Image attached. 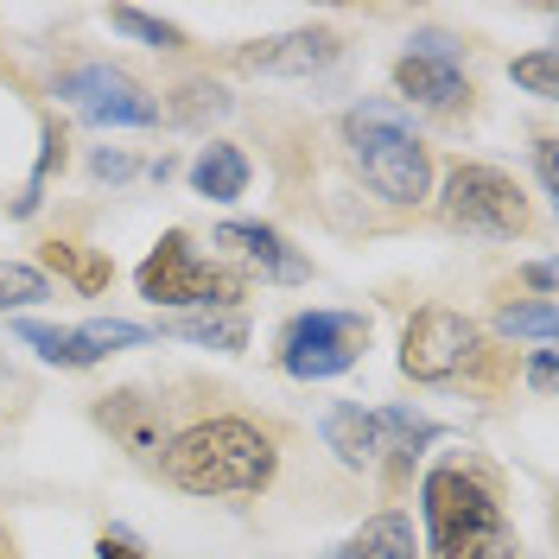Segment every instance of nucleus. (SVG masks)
Returning <instances> with one entry per match:
<instances>
[{
  "label": "nucleus",
  "instance_id": "f257e3e1",
  "mask_svg": "<svg viewBox=\"0 0 559 559\" xmlns=\"http://www.w3.org/2000/svg\"><path fill=\"white\" fill-rule=\"evenodd\" d=\"M166 484L185 496H254L274 484V439L254 419H198L166 445Z\"/></svg>",
  "mask_w": 559,
  "mask_h": 559
},
{
  "label": "nucleus",
  "instance_id": "f03ea898",
  "mask_svg": "<svg viewBox=\"0 0 559 559\" xmlns=\"http://www.w3.org/2000/svg\"><path fill=\"white\" fill-rule=\"evenodd\" d=\"M419 515H426V554L432 559H515V527L502 522V502L464 464L426 471Z\"/></svg>",
  "mask_w": 559,
  "mask_h": 559
},
{
  "label": "nucleus",
  "instance_id": "7ed1b4c3",
  "mask_svg": "<svg viewBox=\"0 0 559 559\" xmlns=\"http://www.w3.org/2000/svg\"><path fill=\"white\" fill-rule=\"evenodd\" d=\"M344 140L356 153V173L369 178V191L388 204H419L432 166H426V146L407 134V121L394 108H349L344 115Z\"/></svg>",
  "mask_w": 559,
  "mask_h": 559
},
{
  "label": "nucleus",
  "instance_id": "20e7f679",
  "mask_svg": "<svg viewBox=\"0 0 559 559\" xmlns=\"http://www.w3.org/2000/svg\"><path fill=\"white\" fill-rule=\"evenodd\" d=\"M134 280H140V299H153V306H204V312L242 306V274L198 261V248H191L185 229H166L159 248L140 261Z\"/></svg>",
  "mask_w": 559,
  "mask_h": 559
},
{
  "label": "nucleus",
  "instance_id": "39448f33",
  "mask_svg": "<svg viewBox=\"0 0 559 559\" xmlns=\"http://www.w3.org/2000/svg\"><path fill=\"white\" fill-rule=\"evenodd\" d=\"M362 344H369L362 312H299L280 337V369L293 382H331V376L356 369Z\"/></svg>",
  "mask_w": 559,
  "mask_h": 559
},
{
  "label": "nucleus",
  "instance_id": "423d86ee",
  "mask_svg": "<svg viewBox=\"0 0 559 559\" xmlns=\"http://www.w3.org/2000/svg\"><path fill=\"white\" fill-rule=\"evenodd\" d=\"M445 216L471 236H522L527 229V198L522 185L496 166H452L445 173Z\"/></svg>",
  "mask_w": 559,
  "mask_h": 559
},
{
  "label": "nucleus",
  "instance_id": "0eeeda50",
  "mask_svg": "<svg viewBox=\"0 0 559 559\" xmlns=\"http://www.w3.org/2000/svg\"><path fill=\"white\" fill-rule=\"evenodd\" d=\"M471 356H477V324L464 312L426 306V312H414L407 331H401V369H407L414 382H452Z\"/></svg>",
  "mask_w": 559,
  "mask_h": 559
},
{
  "label": "nucleus",
  "instance_id": "6e6552de",
  "mask_svg": "<svg viewBox=\"0 0 559 559\" xmlns=\"http://www.w3.org/2000/svg\"><path fill=\"white\" fill-rule=\"evenodd\" d=\"M58 96H70L76 115L96 121V128H153L159 121V103L140 90L134 76H121V70H108V64L64 70L58 76Z\"/></svg>",
  "mask_w": 559,
  "mask_h": 559
},
{
  "label": "nucleus",
  "instance_id": "1a4fd4ad",
  "mask_svg": "<svg viewBox=\"0 0 559 559\" xmlns=\"http://www.w3.org/2000/svg\"><path fill=\"white\" fill-rule=\"evenodd\" d=\"M337 51H344L337 33L306 26V33H280V38H261V45H242V64L261 70V76H312V70H324Z\"/></svg>",
  "mask_w": 559,
  "mask_h": 559
},
{
  "label": "nucleus",
  "instance_id": "9d476101",
  "mask_svg": "<svg viewBox=\"0 0 559 559\" xmlns=\"http://www.w3.org/2000/svg\"><path fill=\"white\" fill-rule=\"evenodd\" d=\"M394 90L419 108H457L471 103V76L457 70L452 51H407L401 64H394Z\"/></svg>",
  "mask_w": 559,
  "mask_h": 559
},
{
  "label": "nucleus",
  "instance_id": "9b49d317",
  "mask_svg": "<svg viewBox=\"0 0 559 559\" xmlns=\"http://www.w3.org/2000/svg\"><path fill=\"white\" fill-rule=\"evenodd\" d=\"M216 242L236 248L242 261H254L267 280H306V261L280 242L274 229H261V223H223V229H216Z\"/></svg>",
  "mask_w": 559,
  "mask_h": 559
},
{
  "label": "nucleus",
  "instance_id": "f8f14e48",
  "mask_svg": "<svg viewBox=\"0 0 559 559\" xmlns=\"http://www.w3.org/2000/svg\"><path fill=\"white\" fill-rule=\"evenodd\" d=\"M324 439H331V452L344 457L349 471H362V464L382 457V419L369 407H356V401H344V407L324 414Z\"/></svg>",
  "mask_w": 559,
  "mask_h": 559
},
{
  "label": "nucleus",
  "instance_id": "ddd939ff",
  "mask_svg": "<svg viewBox=\"0 0 559 559\" xmlns=\"http://www.w3.org/2000/svg\"><path fill=\"white\" fill-rule=\"evenodd\" d=\"M191 191L210 198V204H236V198L248 191V153L242 146H229V140L204 146V153L191 159Z\"/></svg>",
  "mask_w": 559,
  "mask_h": 559
},
{
  "label": "nucleus",
  "instance_id": "4468645a",
  "mask_svg": "<svg viewBox=\"0 0 559 559\" xmlns=\"http://www.w3.org/2000/svg\"><path fill=\"white\" fill-rule=\"evenodd\" d=\"M331 559H419L414 522L407 515H376V522H362V534L349 540L344 554H331Z\"/></svg>",
  "mask_w": 559,
  "mask_h": 559
},
{
  "label": "nucleus",
  "instance_id": "2eb2a0df",
  "mask_svg": "<svg viewBox=\"0 0 559 559\" xmlns=\"http://www.w3.org/2000/svg\"><path fill=\"white\" fill-rule=\"evenodd\" d=\"M20 344H33L45 362H58V369H90V362H103V349L90 344L83 331H58V324H33V318H20Z\"/></svg>",
  "mask_w": 559,
  "mask_h": 559
},
{
  "label": "nucleus",
  "instance_id": "dca6fc26",
  "mask_svg": "<svg viewBox=\"0 0 559 559\" xmlns=\"http://www.w3.org/2000/svg\"><path fill=\"white\" fill-rule=\"evenodd\" d=\"M38 299H51V280L45 267H26V261H0V312H26Z\"/></svg>",
  "mask_w": 559,
  "mask_h": 559
},
{
  "label": "nucleus",
  "instance_id": "f3484780",
  "mask_svg": "<svg viewBox=\"0 0 559 559\" xmlns=\"http://www.w3.org/2000/svg\"><path fill=\"white\" fill-rule=\"evenodd\" d=\"M166 115L185 121V128H204L216 115H229V90L223 83H185V90H173V108Z\"/></svg>",
  "mask_w": 559,
  "mask_h": 559
},
{
  "label": "nucleus",
  "instance_id": "a211bd4d",
  "mask_svg": "<svg viewBox=\"0 0 559 559\" xmlns=\"http://www.w3.org/2000/svg\"><path fill=\"white\" fill-rule=\"evenodd\" d=\"M496 331L502 337H534V344H554V331H559V318L547 299H534V306H502L496 312Z\"/></svg>",
  "mask_w": 559,
  "mask_h": 559
},
{
  "label": "nucleus",
  "instance_id": "6ab92c4d",
  "mask_svg": "<svg viewBox=\"0 0 559 559\" xmlns=\"http://www.w3.org/2000/svg\"><path fill=\"white\" fill-rule=\"evenodd\" d=\"M173 337L204 344V349H242L248 344V324H242V318H178Z\"/></svg>",
  "mask_w": 559,
  "mask_h": 559
},
{
  "label": "nucleus",
  "instance_id": "aec40b11",
  "mask_svg": "<svg viewBox=\"0 0 559 559\" xmlns=\"http://www.w3.org/2000/svg\"><path fill=\"white\" fill-rule=\"evenodd\" d=\"M108 26H115V33L146 38V45H159V51H178V45H185V33H178V26L153 20V13H140V7H115V13H108Z\"/></svg>",
  "mask_w": 559,
  "mask_h": 559
},
{
  "label": "nucleus",
  "instance_id": "412c9836",
  "mask_svg": "<svg viewBox=\"0 0 559 559\" xmlns=\"http://www.w3.org/2000/svg\"><path fill=\"white\" fill-rule=\"evenodd\" d=\"M509 76L522 83L527 96H547V103H554V96H559V58H554V45H540V51L515 58V70H509Z\"/></svg>",
  "mask_w": 559,
  "mask_h": 559
},
{
  "label": "nucleus",
  "instance_id": "4be33fe9",
  "mask_svg": "<svg viewBox=\"0 0 559 559\" xmlns=\"http://www.w3.org/2000/svg\"><path fill=\"white\" fill-rule=\"evenodd\" d=\"M45 261H51L58 274H70L83 293H103L108 286V261H90V254H76L70 242H45Z\"/></svg>",
  "mask_w": 559,
  "mask_h": 559
},
{
  "label": "nucleus",
  "instance_id": "5701e85b",
  "mask_svg": "<svg viewBox=\"0 0 559 559\" xmlns=\"http://www.w3.org/2000/svg\"><path fill=\"white\" fill-rule=\"evenodd\" d=\"M83 337H90V344L103 349H140V344H153V331H146V324H128V318H96V324H83Z\"/></svg>",
  "mask_w": 559,
  "mask_h": 559
},
{
  "label": "nucleus",
  "instance_id": "b1692460",
  "mask_svg": "<svg viewBox=\"0 0 559 559\" xmlns=\"http://www.w3.org/2000/svg\"><path fill=\"white\" fill-rule=\"evenodd\" d=\"M534 166H540V191L554 198V191H559V146H554V140H540V146H534Z\"/></svg>",
  "mask_w": 559,
  "mask_h": 559
},
{
  "label": "nucleus",
  "instance_id": "393cba45",
  "mask_svg": "<svg viewBox=\"0 0 559 559\" xmlns=\"http://www.w3.org/2000/svg\"><path fill=\"white\" fill-rule=\"evenodd\" d=\"M527 382L540 388V394L554 388V349H534V362H527Z\"/></svg>",
  "mask_w": 559,
  "mask_h": 559
},
{
  "label": "nucleus",
  "instance_id": "a878e982",
  "mask_svg": "<svg viewBox=\"0 0 559 559\" xmlns=\"http://www.w3.org/2000/svg\"><path fill=\"white\" fill-rule=\"evenodd\" d=\"M90 166H96L103 178H128V173H134V159H121V153H96Z\"/></svg>",
  "mask_w": 559,
  "mask_h": 559
},
{
  "label": "nucleus",
  "instance_id": "bb28decb",
  "mask_svg": "<svg viewBox=\"0 0 559 559\" xmlns=\"http://www.w3.org/2000/svg\"><path fill=\"white\" fill-rule=\"evenodd\" d=\"M103 559H140L134 554V540H121V534H103V547H96Z\"/></svg>",
  "mask_w": 559,
  "mask_h": 559
},
{
  "label": "nucleus",
  "instance_id": "cd10ccee",
  "mask_svg": "<svg viewBox=\"0 0 559 559\" xmlns=\"http://www.w3.org/2000/svg\"><path fill=\"white\" fill-rule=\"evenodd\" d=\"M527 286H540V293H554V267H547V261H534V267H527Z\"/></svg>",
  "mask_w": 559,
  "mask_h": 559
}]
</instances>
